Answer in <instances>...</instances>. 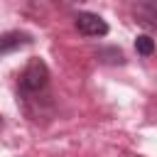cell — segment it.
<instances>
[{
	"label": "cell",
	"instance_id": "277c9868",
	"mask_svg": "<svg viewBox=\"0 0 157 157\" xmlns=\"http://www.w3.org/2000/svg\"><path fill=\"white\" fill-rule=\"evenodd\" d=\"M135 17L140 25L150 27V29H157V2H137L135 5Z\"/></svg>",
	"mask_w": 157,
	"mask_h": 157
},
{
	"label": "cell",
	"instance_id": "3957f363",
	"mask_svg": "<svg viewBox=\"0 0 157 157\" xmlns=\"http://www.w3.org/2000/svg\"><path fill=\"white\" fill-rule=\"evenodd\" d=\"M27 44H32V34L20 32V29L5 32V34L0 37V54H10V52H15V49H20V47H27Z\"/></svg>",
	"mask_w": 157,
	"mask_h": 157
},
{
	"label": "cell",
	"instance_id": "7a4b0ae2",
	"mask_svg": "<svg viewBox=\"0 0 157 157\" xmlns=\"http://www.w3.org/2000/svg\"><path fill=\"white\" fill-rule=\"evenodd\" d=\"M74 25H76L78 34H83V37H105L108 34V22L96 12H78Z\"/></svg>",
	"mask_w": 157,
	"mask_h": 157
},
{
	"label": "cell",
	"instance_id": "8992f818",
	"mask_svg": "<svg viewBox=\"0 0 157 157\" xmlns=\"http://www.w3.org/2000/svg\"><path fill=\"white\" fill-rule=\"evenodd\" d=\"M96 56H98L101 61H105V64H123V61H125V59H123V52L115 49V47H113V49H101Z\"/></svg>",
	"mask_w": 157,
	"mask_h": 157
},
{
	"label": "cell",
	"instance_id": "5b68a950",
	"mask_svg": "<svg viewBox=\"0 0 157 157\" xmlns=\"http://www.w3.org/2000/svg\"><path fill=\"white\" fill-rule=\"evenodd\" d=\"M135 52L140 56H152L155 54V39L150 34H137L135 37Z\"/></svg>",
	"mask_w": 157,
	"mask_h": 157
},
{
	"label": "cell",
	"instance_id": "6da1fadb",
	"mask_svg": "<svg viewBox=\"0 0 157 157\" xmlns=\"http://www.w3.org/2000/svg\"><path fill=\"white\" fill-rule=\"evenodd\" d=\"M49 83V66L42 61V59H29L27 66L22 69L20 74V81H17V91L22 98H34L39 96Z\"/></svg>",
	"mask_w": 157,
	"mask_h": 157
}]
</instances>
